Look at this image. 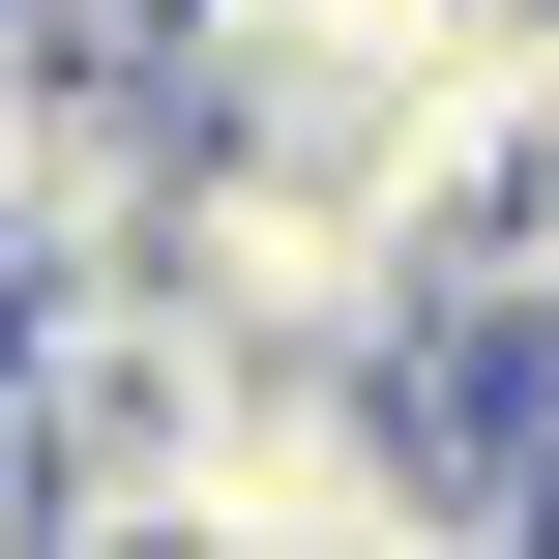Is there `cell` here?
<instances>
[{
  "label": "cell",
  "mask_w": 559,
  "mask_h": 559,
  "mask_svg": "<svg viewBox=\"0 0 559 559\" xmlns=\"http://www.w3.org/2000/svg\"><path fill=\"white\" fill-rule=\"evenodd\" d=\"M472 29H501V0H206L177 59H206V118H413Z\"/></svg>",
  "instance_id": "1"
},
{
  "label": "cell",
  "mask_w": 559,
  "mask_h": 559,
  "mask_svg": "<svg viewBox=\"0 0 559 559\" xmlns=\"http://www.w3.org/2000/svg\"><path fill=\"white\" fill-rule=\"evenodd\" d=\"M0 324H29V265H0Z\"/></svg>",
  "instance_id": "2"
}]
</instances>
